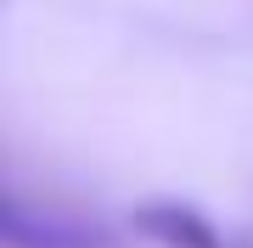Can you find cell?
<instances>
[{
  "mask_svg": "<svg viewBox=\"0 0 253 248\" xmlns=\"http://www.w3.org/2000/svg\"><path fill=\"white\" fill-rule=\"evenodd\" d=\"M0 237L11 248H113V231L79 214H56V209H28L11 192L0 209Z\"/></svg>",
  "mask_w": 253,
  "mask_h": 248,
  "instance_id": "1",
  "label": "cell"
},
{
  "mask_svg": "<svg viewBox=\"0 0 253 248\" xmlns=\"http://www.w3.org/2000/svg\"><path fill=\"white\" fill-rule=\"evenodd\" d=\"M129 220H135L141 237H152V243H163V248H253L248 237H231L219 220H208L203 209H191V203H180V198L141 203Z\"/></svg>",
  "mask_w": 253,
  "mask_h": 248,
  "instance_id": "2",
  "label": "cell"
}]
</instances>
